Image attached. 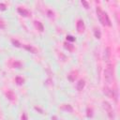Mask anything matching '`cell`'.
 Listing matches in <instances>:
<instances>
[{"mask_svg":"<svg viewBox=\"0 0 120 120\" xmlns=\"http://www.w3.org/2000/svg\"><path fill=\"white\" fill-rule=\"evenodd\" d=\"M97 11V15H98V18L99 20V22H101L102 25H107V26H111V21L109 19V16L106 12H104L99 7L97 8L96 9Z\"/></svg>","mask_w":120,"mask_h":120,"instance_id":"cell-1","label":"cell"},{"mask_svg":"<svg viewBox=\"0 0 120 120\" xmlns=\"http://www.w3.org/2000/svg\"><path fill=\"white\" fill-rule=\"evenodd\" d=\"M104 78H105V81L107 82H109V83H111L112 82V79H113V68H112V65L111 63H108L107 68L104 70Z\"/></svg>","mask_w":120,"mask_h":120,"instance_id":"cell-2","label":"cell"},{"mask_svg":"<svg viewBox=\"0 0 120 120\" xmlns=\"http://www.w3.org/2000/svg\"><path fill=\"white\" fill-rule=\"evenodd\" d=\"M103 107L109 116L110 119H113L114 118V114H113V111H112V105L108 102V101H103Z\"/></svg>","mask_w":120,"mask_h":120,"instance_id":"cell-3","label":"cell"},{"mask_svg":"<svg viewBox=\"0 0 120 120\" xmlns=\"http://www.w3.org/2000/svg\"><path fill=\"white\" fill-rule=\"evenodd\" d=\"M103 92H104V94H105L106 96H108L109 98H113L114 100H116V94H115L114 91L112 90L111 88L105 86V87L103 88Z\"/></svg>","mask_w":120,"mask_h":120,"instance_id":"cell-4","label":"cell"},{"mask_svg":"<svg viewBox=\"0 0 120 120\" xmlns=\"http://www.w3.org/2000/svg\"><path fill=\"white\" fill-rule=\"evenodd\" d=\"M76 27H77V31L79 33H83L85 30V25L82 20H78L77 23H76Z\"/></svg>","mask_w":120,"mask_h":120,"instance_id":"cell-5","label":"cell"},{"mask_svg":"<svg viewBox=\"0 0 120 120\" xmlns=\"http://www.w3.org/2000/svg\"><path fill=\"white\" fill-rule=\"evenodd\" d=\"M18 12L22 15V16H23V17H28L29 15H30V12L27 10V9H25V8H18Z\"/></svg>","mask_w":120,"mask_h":120,"instance_id":"cell-6","label":"cell"},{"mask_svg":"<svg viewBox=\"0 0 120 120\" xmlns=\"http://www.w3.org/2000/svg\"><path fill=\"white\" fill-rule=\"evenodd\" d=\"M84 85H85V82H84V80H80V81L77 82L76 88H77L78 91H82V90L84 88Z\"/></svg>","mask_w":120,"mask_h":120,"instance_id":"cell-7","label":"cell"},{"mask_svg":"<svg viewBox=\"0 0 120 120\" xmlns=\"http://www.w3.org/2000/svg\"><path fill=\"white\" fill-rule=\"evenodd\" d=\"M6 97L8 98V99H9V100H11V101L15 100V98H16L15 94H14L13 91H11V90H9V91H8V92L6 93Z\"/></svg>","mask_w":120,"mask_h":120,"instance_id":"cell-8","label":"cell"},{"mask_svg":"<svg viewBox=\"0 0 120 120\" xmlns=\"http://www.w3.org/2000/svg\"><path fill=\"white\" fill-rule=\"evenodd\" d=\"M61 109H62L63 111H66V112H71L73 111L72 106L69 105V104H63V105L61 106Z\"/></svg>","mask_w":120,"mask_h":120,"instance_id":"cell-9","label":"cell"},{"mask_svg":"<svg viewBox=\"0 0 120 120\" xmlns=\"http://www.w3.org/2000/svg\"><path fill=\"white\" fill-rule=\"evenodd\" d=\"M23 48H24L25 50H27L28 52H32V53H37V49H36L35 47L31 46V45H24Z\"/></svg>","mask_w":120,"mask_h":120,"instance_id":"cell-10","label":"cell"},{"mask_svg":"<svg viewBox=\"0 0 120 120\" xmlns=\"http://www.w3.org/2000/svg\"><path fill=\"white\" fill-rule=\"evenodd\" d=\"M104 57H105V60L109 62V60H110V57H111V49H110L109 47H107V48H106V50H105Z\"/></svg>","mask_w":120,"mask_h":120,"instance_id":"cell-11","label":"cell"},{"mask_svg":"<svg viewBox=\"0 0 120 120\" xmlns=\"http://www.w3.org/2000/svg\"><path fill=\"white\" fill-rule=\"evenodd\" d=\"M77 72H75V71H72V72H70L68 75V79L70 81V82H74L75 81V79H76V77H77Z\"/></svg>","mask_w":120,"mask_h":120,"instance_id":"cell-12","label":"cell"},{"mask_svg":"<svg viewBox=\"0 0 120 120\" xmlns=\"http://www.w3.org/2000/svg\"><path fill=\"white\" fill-rule=\"evenodd\" d=\"M64 47H65L68 52H72V51L74 50V46H73L72 44L68 43V42H65V43H64Z\"/></svg>","mask_w":120,"mask_h":120,"instance_id":"cell-13","label":"cell"},{"mask_svg":"<svg viewBox=\"0 0 120 120\" xmlns=\"http://www.w3.org/2000/svg\"><path fill=\"white\" fill-rule=\"evenodd\" d=\"M35 25L37 26V28H38V30H39L40 32H42L43 30H44V27H43V24L40 22H38V21H36L35 22Z\"/></svg>","mask_w":120,"mask_h":120,"instance_id":"cell-14","label":"cell"},{"mask_svg":"<svg viewBox=\"0 0 120 120\" xmlns=\"http://www.w3.org/2000/svg\"><path fill=\"white\" fill-rule=\"evenodd\" d=\"M94 35H95V38H98V39H99V38H101V33H100L99 29H98V28H95V30H94Z\"/></svg>","mask_w":120,"mask_h":120,"instance_id":"cell-15","label":"cell"},{"mask_svg":"<svg viewBox=\"0 0 120 120\" xmlns=\"http://www.w3.org/2000/svg\"><path fill=\"white\" fill-rule=\"evenodd\" d=\"M15 81H16V83H17L18 85H21V84H22V83L24 82V80H23L22 77H20V76H17V77L15 78Z\"/></svg>","mask_w":120,"mask_h":120,"instance_id":"cell-16","label":"cell"},{"mask_svg":"<svg viewBox=\"0 0 120 120\" xmlns=\"http://www.w3.org/2000/svg\"><path fill=\"white\" fill-rule=\"evenodd\" d=\"M11 43L13 44V46H15V47H17V48H21V47H22V44H21L17 39L12 38V39H11Z\"/></svg>","mask_w":120,"mask_h":120,"instance_id":"cell-17","label":"cell"},{"mask_svg":"<svg viewBox=\"0 0 120 120\" xmlns=\"http://www.w3.org/2000/svg\"><path fill=\"white\" fill-rule=\"evenodd\" d=\"M86 115H87V117H89V118L93 116V110H92L91 108H89V107L86 109Z\"/></svg>","mask_w":120,"mask_h":120,"instance_id":"cell-18","label":"cell"},{"mask_svg":"<svg viewBox=\"0 0 120 120\" xmlns=\"http://www.w3.org/2000/svg\"><path fill=\"white\" fill-rule=\"evenodd\" d=\"M13 67H14V68H20L22 67V63L19 62V61H15V62L13 63Z\"/></svg>","mask_w":120,"mask_h":120,"instance_id":"cell-19","label":"cell"},{"mask_svg":"<svg viewBox=\"0 0 120 120\" xmlns=\"http://www.w3.org/2000/svg\"><path fill=\"white\" fill-rule=\"evenodd\" d=\"M67 40L68 41H75V38L70 36V35H68V36H67Z\"/></svg>","mask_w":120,"mask_h":120,"instance_id":"cell-20","label":"cell"},{"mask_svg":"<svg viewBox=\"0 0 120 120\" xmlns=\"http://www.w3.org/2000/svg\"><path fill=\"white\" fill-rule=\"evenodd\" d=\"M0 28L1 29H5L6 28V24H5V22H4V21L2 19H0Z\"/></svg>","mask_w":120,"mask_h":120,"instance_id":"cell-21","label":"cell"},{"mask_svg":"<svg viewBox=\"0 0 120 120\" xmlns=\"http://www.w3.org/2000/svg\"><path fill=\"white\" fill-rule=\"evenodd\" d=\"M82 4L84 6V8H89V5H88V3H87L86 1L82 0Z\"/></svg>","mask_w":120,"mask_h":120,"instance_id":"cell-22","label":"cell"},{"mask_svg":"<svg viewBox=\"0 0 120 120\" xmlns=\"http://www.w3.org/2000/svg\"><path fill=\"white\" fill-rule=\"evenodd\" d=\"M6 5L5 4H3V3H0V9L1 10H6Z\"/></svg>","mask_w":120,"mask_h":120,"instance_id":"cell-23","label":"cell"},{"mask_svg":"<svg viewBox=\"0 0 120 120\" xmlns=\"http://www.w3.org/2000/svg\"><path fill=\"white\" fill-rule=\"evenodd\" d=\"M22 120H27V115H26V113H22Z\"/></svg>","mask_w":120,"mask_h":120,"instance_id":"cell-24","label":"cell"},{"mask_svg":"<svg viewBox=\"0 0 120 120\" xmlns=\"http://www.w3.org/2000/svg\"><path fill=\"white\" fill-rule=\"evenodd\" d=\"M48 14H49L50 17H52L53 16V12H52L51 10H48Z\"/></svg>","mask_w":120,"mask_h":120,"instance_id":"cell-25","label":"cell"},{"mask_svg":"<svg viewBox=\"0 0 120 120\" xmlns=\"http://www.w3.org/2000/svg\"><path fill=\"white\" fill-rule=\"evenodd\" d=\"M35 109H36L37 111H38V112H39L40 113H42V110H41V109H39L38 107H37V106H36V107H35Z\"/></svg>","mask_w":120,"mask_h":120,"instance_id":"cell-26","label":"cell"},{"mask_svg":"<svg viewBox=\"0 0 120 120\" xmlns=\"http://www.w3.org/2000/svg\"><path fill=\"white\" fill-rule=\"evenodd\" d=\"M52 120H56V116H52Z\"/></svg>","mask_w":120,"mask_h":120,"instance_id":"cell-27","label":"cell"}]
</instances>
